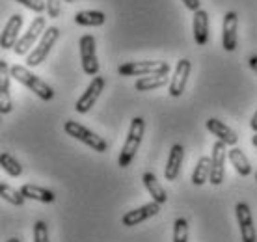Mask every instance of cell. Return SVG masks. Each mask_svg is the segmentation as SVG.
I'll return each instance as SVG.
<instances>
[{
	"label": "cell",
	"instance_id": "1",
	"mask_svg": "<svg viewBox=\"0 0 257 242\" xmlns=\"http://www.w3.org/2000/svg\"><path fill=\"white\" fill-rule=\"evenodd\" d=\"M12 77L21 82L23 86L34 91L39 99H43V101H51L52 97H54V89L45 82V80H41L38 75H34L30 67H25V65H13L12 67Z\"/></svg>",
	"mask_w": 257,
	"mask_h": 242
},
{
	"label": "cell",
	"instance_id": "2",
	"mask_svg": "<svg viewBox=\"0 0 257 242\" xmlns=\"http://www.w3.org/2000/svg\"><path fill=\"white\" fill-rule=\"evenodd\" d=\"M144 131H146V123L142 117H133L131 121V127H128V134H127V140L123 144L121 155L117 159V164L121 168H127L131 166V162L135 160L138 149H140L142 138H144Z\"/></svg>",
	"mask_w": 257,
	"mask_h": 242
},
{
	"label": "cell",
	"instance_id": "3",
	"mask_svg": "<svg viewBox=\"0 0 257 242\" xmlns=\"http://www.w3.org/2000/svg\"><path fill=\"white\" fill-rule=\"evenodd\" d=\"M64 131L67 136H71V138H75V140H78V142H82L84 146L91 147V151L104 153L106 147H108L104 138H101L99 134H95L93 131H90L88 127H84V125H80V123H77V121L67 119L64 123Z\"/></svg>",
	"mask_w": 257,
	"mask_h": 242
},
{
	"label": "cell",
	"instance_id": "4",
	"mask_svg": "<svg viewBox=\"0 0 257 242\" xmlns=\"http://www.w3.org/2000/svg\"><path fill=\"white\" fill-rule=\"evenodd\" d=\"M121 77H148V75H168L170 64L161 60H146V62H127L117 67Z\"/></svg>",
	"mask_w": 257,
	"mask_h": 242
},
{
	"label": "cell",
	"instance_id": "5",
	"mask_svg": "<svg viewBox=\"0 0 257 242\" xmlns=\"http://www.w3.org/2000/svg\"><path fill=\"white\" fill-rule=\"evenodd\" d=\"M60 38V30L56 28V26H49L45 32H43V36H41V39L38 41V45L32 49V52L26 56V67H36V65H39L41 62H45L47 56H49V52H51V49L54 47V43L58 41Z\"/></svg>",
	"mask_w": 257,
	"mask_h": 242
},
{
	"label": "cell",
	"instance_id": "6",
	"mask_svg": "<svg viewBox=\"0 0 257 242\" xmlns=\"http://www.w3.org/2000/svg\"><path fill=\"white\" fill-rule=\"evenodd\" d=\"M47 28H49V26H47L45 17H36V19L32 21V25L28 26V30L21 36L19 41H17L15 47H13L15 54H17V56H25V54H28L30 49L36 45V41L41 39V36H43V32H45Z\"/></svg>",
	"mask_w": 257,
	"mask_h": 242
},
{
	"label": "cell",
	"instance_id": "7",
	"mask_svg": "<svg viewBox=\"0 0 257 242\" xmlns=\"http://www.w3.org/2000/svg\"><path fill=\"white\" fill-rule=\"evenodd\" d=\"M80 62H82V69L86 75L97 77L99 75V62H97V52H95V38L86 34L80 38Z\"/></svg>",
	"mask_w": 257,
	"mask_h": 242
},
{
	"label": "cell",
	"instance_id": "8",
	"mask_svg": "<svg viewBox=\"0 0 257 242\" xmlns=\"http://www.w3.org/2000/svg\"><path fill=\"white\" fill-rule=\"evenodd\" d=\"M225 159H227V144L218 140L212 146L211 153V185L218 186L225 179Z\"/></svg>",
	"mask_w": 257,
	"mask_h": 242
},
{
	"label": "cell",
	"instance_id": "9",
	"mask_svg": "<svg viewBox=\"0 0 257 242\" xmlns=\"http://www.w3.org/2000/svg\"><path fill=\"white\" fill-rule=\"evenodd\" d=\"M103 89H104V78L99 77V75L93 77L91 78V82L88 84L86 91L80 95V99H78L77 104H75V110H77L78 114H88V112L91 110V106H95L97 99L101 97Z\"/></svg>",
	"mask_w": 257,
	"mask_h": 242
},
{
	"label": "cell",
	"instance_id": "10",
	"mask_svg": "<svg viewBox=\"0 0 257 242\" xmlns=\"http://www.w3.org/2000/svg\"><path fill=\"white\" fill-rule=\"evenodd\" d=\"M235 214H237V222L240 227V240L242 242H257L255 225H253V218H251V210L248 203L240 201L235 205Z\"/></svg>",
	"mask_w": 257,
	"mask_h": 242
},
{
	"label": "cell",
	"instance_id": "11",
	"mask_svg": "<svg viewBox=\"0 0 257 242\" xmlns=\"http://www.w3.org/2000/svg\"><path fill=\"white\" fill-rule=\"evenodd\" d=\"M190 71H192V64H190V60L187 58H183L177 62L175 65V71H174V77L170 80V86H168V93L172 97H181L183 95V91L187 88V82H188V75H190Z\"/></svg>",
	"mask_w": 257,
	"mask_h": 242
},
{
	"label": "cell",
	"instance_id": "12",
	"mask_svg": "<svg viewBox=\"0 0 257 242\" xmlns=\"http://www.w3.org/2000/svg\"><path fill=\"white\" fill-rule=\"evenodd\" d=\"M159 210H161V203H157V201H149V203L142 205V207H138V209L135 210H128V212H125L121 218V223L125 225V227H135V225H138V223L146 222V220H149V218H153L159 214Z\"/></svg>",
	"mask_w": 257,
	"mask_h": 242
},
{
	"label": "cell",
	"instance_id": "13",
	"mask_svg": "<svg viewBox=\"0 0 257 242\" xmlns=\"http://www.w3.org/2000/svg\"><path fill=\"white\" fill-rule=\"evenodd\" d=\"M12 67L6 64V60L0 62V112L10 114L13 110V99L10 93V82H12Z\"/></svg>",
	"mask_w": 257,
	"mask_h": 242
},
{
	"label": "cell",
	"instance_id": "14",
	"mask_svg": "<svg viewBox=\"0 0 257 242\" xmlns=\"http://www.w3.org/2000/svg\"><path fill=\"white\" fill-rule=\"evenodd\" d=\"M237 26L238 15L235 12H227L224 15L222 23V47L227 52H233L237 49Z\"/></svg>",
	"mask_w": 257,
	"mask_h": 242
},
{
	"label": "cell",
	"instance_id": "15",
	"mask_svg": "<svg viewBox=\"0 0 257 242\" xmlns=\"http://www.w3.org/2000/svg\"><path fill=\"white\" fill-rule=\"evenodd\" d=\"M21 28H23V15L21 13H15L10 17V21L6 23L4 26V30H2V36H0V45H2V49L8 51V49H13L15 43L19 41V32Z\"/></svg>",
	"mask_w": 257,
	"mask_h": 242
},
{
	"label": "cell",
	"instance_id": "16",
	"mask_svg": "<svg viewBox=\"0 0 257 242\" xmlns=\"http://www.w3.org/2000/svg\"><path fill=\"white\" fill-rule=\"evenodd\" d=\"M183 159H185V147L181 146V144H174L172 149H170L166 168H164L166 181H177L181 173V166H183Z\"/></svg>",
	"mask_w": 257,
	"mask_h": 242
},
{
	"label": "cell",
	"instance_id": "17",
	"mask_svg": "<svg viewBox=\"0 0 257 242\" xmlns=\"http://www.w3.org/2000/svg\"><path fill=\"white\" fill-rule=\"evenodd\" d=\"M205 127H207V131H209V133L214 134V136H216L218 140L224 142V144H227V146H237L238 136L235 134V131H233V129H229L227 125H225L224 121L211 117V119L205 121Z\"/></svg>",
	"mask_w": 257,
	"mask_h": 242
},
{
	"label": "cell",
	"instance_id": "18",
	"mask_svg": "<svg viewBox=\"0 0 257 242\" xmlns=\"http://www.w3.org/2000/svg\"><path fill=\"white\" fill-rule=\"evenodd\" d=\"M192 30L196 45H199V47L207 45V41H209V15H207V12H203V10L194 12Z\"/></svg>",
	"mask_w": 257,
	"mask_h": 242
},
{
	"label": "cell",
	"instance_id": "19",
	"mask_svg": "<svg viewBox=\"0 0 257 242\" xmlns=\"http://www.w3.org/2000/svg\"><path fill=\"white\" fill-rule=\"evenodd\" d=\"M142 181H144V186H146V190L149 192V196H151L153 201H157V203H161V205L166 203L168 194H166V190L162 188L161 181L155 177V173L146 172L144 173V177H142Z\"/></svg>",
	"mask_w": 257,
	"mask_h": 242
},
{
	"label": "cell",
	"instance_id": "20",
	"mask_svg": "<svg viewBox=\"0 0 257 242\" xmlns=\"http://www.w3.org/2000/svg\"><path fill=\"white\" fill-rule=\"evenodd\" d=\"M227 159L231 162V166L235 168V172L240 175V177H248L251 173V164L248 157L242 153V149H238V147H233L227 151Z\"/></svg>",
	"mask_w": 257,
	"mask_h": 242
},
{
	"label": "cell",
	"instance_id": "21",
	"mask_svg": "<svg viewBox=\"0 0 257 242\" xmlns=\"http://www.w3.org/2000/svg\"><path fill=\"white\" fill-rule=\"evenodd\" d=\"M21 192H23V196L26 199H34V201H41V203H52L56 199L54 192L38 185H23Z\"/></svg>",
	"mask_w": 257,
	"mask_h": 242
},
{
	"label": "cell",
	"instance_id": "22",
	"mask_svg": "<svg viewBox=\"0 0 257 242\" xmlns=\"http://www.w3.org/2000/svg\"><path fill=\"white\" fill-rule=\"evenodd\" d=\"M75 23L80 26H103L106 23V15L97 10H86L75 15Z\"/></svg>",
	"mask_w": 257,
	"mask_h": 242
},
{
	"label": "cell",
	"instance_id": "23",
	"mask_svg": "<svg viewBox=\"0 0 257 242\" xmlns=\"http://www.w3.org/2000/svg\"><path fill=\"white\" fill-rule=\"evenodd\" d=\"M211 177V157H201L192 172V183L196 186L205 185Z\"/></svg>",
	"mask_w": 257,
	"mask_h": 242
},
{
	"label": "cell",
	"instance_id": "24",
	"mask_svg": "<svg viewBox=\"0 0 257 242\" xmlns=\"http://www.w3.org/2000/svg\"><path fill=\"white\" fill-rule=\"evenodd\" d=\"M168 75H151V77H140L136 80L135 89L136 91H151V89H159L166 86Z\"/></svg>",
	"mask_w": 257,
	"mask_h": 242
},
{
	"label": "cell",
	"instance_id": "25",
	"mask_svg": "<svg viewBox=\"0 0 257 242\" xmlns=\"http://www.w3.org/2000/svg\"><path fill=\"white\" fill-rule=\"evenodd\" d=\"M0 196H2L4 201H8V203H12V205H17V207H23V205H25V199H26L25 196H23V192L15 190L13 186L6 185V183L0 185Z\"/></svg>",
	"mask_w": 257,
	"mask_h": 242
},
{
	"label": "cell",
	"instance_id": "26",
	"mask_svg": "<svg viewBox=\"0 0 257 242\" xmlns=\"http://www.w3.org/2000/svg\"><path fill=\"white\" fill-rule=\"evenodd\" d=\"M0 166H2V170H4L10 177H19L21 173H23V166L19 164V160L13 159L10 153L0 155Z\"/></svg>",
	"mask_w": 257,
	"mask_h": 242
},
{
	"label": "cell",
	"instance_id": "27",
	"mask_svg": "<svg viewBox=\"0 0 257 242\" xmlns=\"http://www.w3.org/2000/svg\"><path fill=\"white\" fill-rule=\"evenodd\" d=\"M174 242H188V222L185 218L174 222Z\"/></svg>",
	"mask_w": 257,
	"mask_h": 242
},
{
	"label": "cell",
	"instance_id": "28",
	"mask_svg": "<svg viewBox=\"0 0 257 242\" xmlns=\"http://www.w3.org/2000/svg\"><path fill=\"white\" fill-rule=\"evenodd\" d=\"M34 242H51L49 240V225L43 220H38L34 225Z\"/></svg>",
	"mask_w": 257,
	"mask_h": 242
},
{
	"label": "cell",
	"instance_id": "29",
	"mask_svg": "<svg viewBox=\"0 0 257 242\" xmlns=\"http://www.w3.org/2000/svg\"><path fill=\"white\" fill-rule=\"evenodd\" d=\"M15 2H19V4H23L25 8L36 13H43L47 10V2H43V0H15Z\"/></svg>",
	"mask_w": 257,
	"mask_h": 242
},
{
	"label": "cell",
	"instance_id": "30",
	"mask_svg": "<svg viewBox=\"0 0 257 242\" xmlns=\"http://www.w3.org/2000/svg\"><path fill=\"white\" fill-rule=\"evenodd\" d=\"M62 13V0H47V15L56 19Z\"/></svg>",
	"mask_w": 257,
	"mask_h": 242
},
{
	"label": "cell",
	"instance_id": "31",
	"mask_svg": "<svg viewBox=\"0 0 257 242\" xmlns=\"http://www.w3.org/2000/svg\"><path fill=\"white\" fill-rule=\"evenodd\" d=\"M181 2H183L190 12H198V10H201V8H199L201 6V2H199V0H181Z\"/></svg>",
	"mask_w": 257,
	"mask_h": 242
},
{
	"label": "cell",
	"instance_id": "32",
	"mask_svg": "<svg viewBox=\"0 0 257 242\" xmlns=\"http://www.w3.org/2000/svg\"><path fill=\"white\" fill-rule=\"evenodd\" d=\"M250 127H251V131H253V133H257V110H255V114L251 115Z\"/></svg>",
	"mask_w": 257,
	"mask_h": 242
},
{
	"label": "cell",
	"instance_id": "33",
	"mask_svg": "<svg viewBox=\"0 0 257 242\" xmlns=\"http://www.w3.org/2000/svg\"><path fill=\"white\" fill-rule=\"evenodd\" d=\"M250 67L253 71H257V58H250Z\"/></svg>",
	"mask_w": 257,
	"mask_h": 242
},
{
	"label": "cell",
	"instance_id": "34",
	"mask_svg": "<svg viewBox=\"0 0 257 242\" xmlns=\"http://www.w3.org/2000/svg\"><path fill=\"white\" fill-rule=\"evenodd\" d=\"M251 146H253V147H257V133L253 134V136H251Z\"/></svg>",
	"mask_w": 257,
	"mask_h": 242
},
{
	"label": "cell",
	"instance_id": "35",
	"mask_svg": "<svg viewBox=\"0 0 257 242\" xmlns=\"http://www.w3.org/2000/svg\"><path fill=\"white\" fill-rule=\"evenodd\" d=\"M8 242H21L19 238H15V236H12V238H8Z\"/></svg>",
	"mask_w": 257,
	"mask_h": 242
},
{
	"label": "cell",
	"instance_id": "36",
	"mask_svg": "<svg viewBox=\"0 0 257 242\" xmlns=\"http://www.w3.org/2000/svg\"><path fill=\"white\" fill-rule=\"evenodd\" d=\"M65 2H73V0H65Z\"/></svg>",
	"mask_w": 257,
	"mask_h": 242
},
{
	"label": "cell",
	"instance_id": "37",
	"mask_svg": "<svg viewBox=\"0 0 257 242\" xmlns=\"http://www.w3.org/2000/svg\"><path fill=\"white\" fill-rule=\"evenodd\" d=\"M255 181H257V173H255Z\"/></svg>",
	"mask_w": 257,
	"mask_h": 242
}]
</instances>
